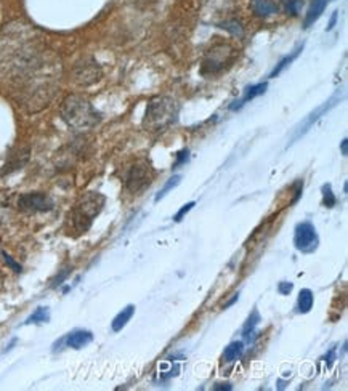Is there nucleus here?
<instances>
[{
  "label": "nucleus",
  "mask_w": 348,
  "mask_h": 391,
  "mask_svg": "<svg viewBox=\"0 0 348 391\" xmlns=\"http://www.w3.org/2000/svg\"><path fill=\"white\" fill-rule=\"evenodd\" d=\"M180 106L174 98L170 97H157L152 98L146 106L143 128L146 132H164L170 125H174L179 119Z\"/></svg>",
  "instance_id": "f257e3e1"
},
{
  "label": "nucleus",
  "mask_w": 348,
  "mask_h": 391,
  "mask_svg": "<svg viewBox=\"0 0 348 391\" xmlns=\"http://www.w3.org/2000/svg\"><path fill=\"white\" fill-rule=\"evenodd\" d=\"M61 116L64 122L76 130H87V128L95 127L102 119L92 103L79 95H71L63 101Z\"/></svg>",
  "instance_id": "f03ea898"
},
{
  "label": "nucleus",
  "mask_w": 348,
  "mask_h": 391,
  "mask_svg": "<svg viewBox=\"0 0 348 391\" xmlns=\"http://www.w3.org/2000/svg\"><path fill=\"white\" fill-rule=\"evenodd\" d=\"M104 196L100 192H87L76 202V206L71 212V220H73L74 230L79 235H84L93 223V220L98 217V213L102 212L104 207Z\"/></svg>",
  "instance_id": "7ed1b4c3"
},
{
  "label": "nucleus",
  "mask_w": 348,
  "mask_h": 391,
  "mask_svg": "<svg viewBox=\"0 0 348 391\" xmlns=\"http://www.w3.org/2000/svg\"><path fill=\"white\" fill-rule=\"evenodd\" d=\"M151 180H152L151 166L148 162H138V164H135L127 173L126 188L131 192H140L143 191L146 186H150Z\"/></svg>",
  "instance_id": "20e7f679"
},
{
  "label": "nucleus",
  "mask_w": 348,
  "mask_h": 391,
  "mask_svg": "<svg viewBox=\"0 0 348 391\" xmlns=\"http://www.w3.org/2000/svg\"><path fill=\"white\" fill-rule=\"evenodd\" d=\"M318 242H320V239H318L315 226L311 225L310 221H302V223H299L296 226V232H294V244H296V249L300 250V252H305V254L313 252V250H316L318 247Z\"/></svg>",
  "instance_id": "39448f33"
},
{
  "label": "nucleus",
  "mask_w": 348,
  "mask_h": 391,
  "mask_svg": "<svg viewBox=\"0 0 348 391\" xmlns=\"http://www.w3.org/2000/svg\"><path fill=\"white\" fill-rule=\"evenodd\" d=\"M53 207H55V204L50 199V196L44 194V192H28V194H23L18 199V209L21 212H50Z\"/></svg>",
  "instance_id": "423d86ee"
},
{
  "label": "nucleus",
  "mask_w": 348,
  "mask_h": 391,
  "mask_svg": "<svg viewBox=\"0 0 348 391\" xmlns=\"http://www.w3.org/2000/svg\"><path fill=\"white\" fill-rule=\"evenodd\" d=\"M232 49L228 45H217L212 49L208 55H205V60L203 63V73H218L225 68V63H228L229 58H232Z\"/></svg>",
  "instance_id": "0eeeda50"
},
{
  "label": "nucleus",
  "mask_w": 348,
  "mask_h": 391,
  "mask_svg": "<svg viewBox=\"0 0 348 391\" xmlns=\"http://www.w3.org/2000/svg\"><path fill=\"white\" fill-rule=\"evenodd\" d=\"M100 68L97 66L95 61H88L85 64H79L78 69H76V77L80 84L88 85V84H93L97 82L100 79Z\"/></svg>",
  "instance_id": "6e6552de"
},
{
  "label": "nucleus",
  "mask_w": 348,
  "mask_h": 391,
  "mask_svg": "<svg viewBox=\"0 0 348 391\" xmlns=\"http://www.w3.org/2000/svg\"><path fill=\"white\" fill-rule=\"evenodd\" d=\"M337 101H339V98H337V97H334L332 100H329L328 103H324L321 108H318L316 113H311V114H310V118L304 122V125H300V128L297 130L296 138L305 135V133L310 130V127L313 125L316 120H320V119H321V116H323V114H326L328 111H331L334 106H337ZM296 138H294V139H296Z\"/></svg>",
  "instance_id": "1a4fd4ad"
},
{
  "label": "nucleus",
  "mask_w": 348,
  "mask_h": 391,
  "mask_svg": "<svg viewBox=\"0 0 348 391\" xmlns=\"http://www.w3.org/2000/svg\"><path fill=\"white\" fill-rule=\"evenodd\" d=\"M92 340H93V334L88 330H74L71 332L68 337L63 338V342L66 343V347L74 349H80L87 347Z\"/></svg>",
  "instance_id": "9d476101"
},
{
  "label": "nucleus",
  "mask_w": 348,
  "mask_h": 391,
  "mask_svg": "<svg viewBox=\"0 0 348 391\" xmlns=\"http://www.w3.org/2000/svg\"><path fill=\"white\" fill-rule=\"evenodd\" d=\"M267 84H257V85H252V87H249V89H247V92H246V95L243 97V100H239V101H236L234 104H232V106H229V109L232 111H236V109H241L244 106L246 103H249L251 100H253V98H257V97H260V95H263L265 92H267Z\"/></svg>",
  "instance_id": "9b49d317"
},
{
  "label": "nucleus",
  "mask_w": 348,
  "mask_h": 391,
  "mask_svg": "<svg viewBox=\"0 0 348 391\" xmlns=\"http://www.w3.org/2000/svg\"><path fill=\"white\" fill-rule=\"evenodd\" d=\"M258 324H260V314H258L257 309H253L243 328V337L247 343H253V340H256V328Z\"/></svg>",
  "instance_id": "f8f14e48"
},
{
  "label": "nucleus",
  "mask_w": 348,
  "mask_h": 391,
  "mask_svg": "<svg viewBox=\"0 0 348 391\" xmlns=\"http://www.w3.org/2000/svg\"><path fill=\"white\" fill-rule=\"evenodd\" d=\"M252 10L257 16H270L278 11V7L271 0H252Z\"/></svg>",
  "instance_id": "ddd939ff"
},
{
  "label": "nucleus",
  "mask_w": 348,
  "mask_h": 391,
  "mask_svg": "<svg viewBox=\"0 0 348 391\" xmlns=\"http://www.w3.org/2000/svg\"><path fill=\"white\" fill-rule=\"evenodd\" d=\"M326 5H328V0H315V2L311 4V7H310L308 13H306V18H305V27H310L315 21L320 20V16L323 15V11H324V8H326Z\"/></svg>",
  "instance_id": "4468645a"
},
{
  "label": "nucleus",
  "mask_w": 348,
  "mask_h": 391,
  "mask_svg": "<svg viewBox=\"0 0 348 391\" xmlns=\"http://www.w3.org/2000/svg\"><path fill=\"white\" fill-rule=\"evenodd\" d=\"M133 313H135V306H133V305H128V306L124 308L122 311L114 318L113 324H111V328H113V330H114V332H119V330H122L124 328H126L128 321L132 319Z\"/></svg>",
  "instance_id": "2eb2a0df"
},
{
  "label": "nucleus",
  "mask_w": 348,
  "mask_h": 391,
  "mask_svg": "<svg viewBox=\"0 0 348 391\" xmlns=\"http://www.w3.org/2000/svg\"><path fill=\"white\" fill-rule=\"evenodd\" d=\"M244 343L243 342H233L225 348V353H223V359L225 363H234V361L241 359V356L244 354Z\"/></svg>",
  "instance_id": "dca6fc26"
},
{
  "label": "nucleus",
  "mask_w": 348,
  "mask_h": 391,
  "mask_svg": "<svg viewBox=\"0 0 348 391\" xmlns=\"http://www.w3.org/2000/svg\"><path fill=\"white\" fill-rule=\"evenodd\" d=\"M313 292L310 289H302L299 294V302H297V308H299V313L306 314L311 311V308H313Z\"/></svg>",
  "instance_id": "f3484780"
},
{
  "label": "nucleus",
  "mask_w": 348,
  "mask_h": 391,
  "mask_svg": "<svg viewBox=\"0 0 348 391\" xmlns=\"http://www.w3.org/2000/svg\"><path fill=\"white\" fill-rule=\"evenodd\" d=\"M302 50H304V45H302V46H299V49H297L296 51H292V54L289 55V56L282 58V60H281L278 64H276V68L273 69V73L270 74V77H271V79H275L276 75H280V74H281L282 71H284V69L289 66V64H291L294 60H296V58L300 55V51H302Z\"/></svg>",
  "instance_id": "a211bd4d"
},
{
  "label": "nucleus",
  "mask_w": 348,
  "mask_h": 391,
  "mask_svg": "<svg viewBox=\"0 0 348 391\" xmlns=\"http://www.w3.org/2000/svg\"><path fill=\"white\" fill-rule=\"evenodd\" d=\"M50 319V309L47 306H39L35 311L26 319L25 324H42V323H49Z\"/></svg>",
  "instance_id": "6ab92c4d"
},
{
  "label": "nucleus",
  "mask_w": 348,
  "mask_h": 391,
  "mask_svg": "<svg viewBox=\"0 0 348 391\" xmlns=\"http://www.w3.org/2000/svg\"><path fill=\"white\" fill-rule=\"evenodd\" d=\"M180 182H181V177H180V175H175V177L170 178L169 182H167L166 185H164V188H162L161 191H159L157 194H156V197H155V202H159L161 199H164V197H166L170 191L175 190L176 186L180 185Z\"/></svg>",
  "instance_id": "aec40b11"
},
{
  "label": "nucleus",
  "mask_w": 348,
  "mask_h": 391,
  "mask_svg": "<svg viewBox=\"0 0 348 391\" xmlns=\"http://www.w3.org/2000/svg\"><path fill=\"white\" fill-rule=\"evenodd\" d=\"M323 204H324V207H328V209H332L335 204H337V199H335L331 185L323 186Z\"/></svg>",
  "instance_id": "412c9836"
},
{
  "label": "nucleus",
  "mask_w": 348,
  "mask_h": 391,
  "mask_svg": "<svg viewBox=\"0 0 348 391\" xmlns=\"http://www.w3.org/2000/svg\"><path fill=\"white\" fill-rule=\"evenodd\" d=\"M194 206H196V202H188V204H185V206H183L179 212L175 213V217H174V221H176V223H180V221L185 218V215H188L191 212V210L194 209Z\"/></svg>",
  "instance_id": "4be33fe9"
},
{
  "label": "nucleus",
  "mask_w": 348,
  "mask_h": 391,
  "mask_svg": "<svg viewBox=\"0 0 348 391\" xmlns=\"http://www.w3.org/2000/svg\"><path fill=\"white\" fill-rule=\"evenodd\" d=\"M223 29H227V31H229L232 34H234V36H243V27H241V25L238 21H229V23H223V25L220 26Z\"/></svg>",
  "instance_id": "5701e85b"
},
{
  "label": "nucleus",
  "mask_w": 348,
  "mask_h": 391,
  "mask_svg": "<svg viewBox=\"0 0 348 391\" xmlns=\"http://www.w3.org/2000/svg\"><path fill=\"white\" fill-rule=\"evenodd\" d=\"M300 5H302V0H287V2H286V10L291 15L296 16L299 13Z\"/></svg>",
  "instance_id": "b1692460"
},
{
  "label": "nucleus",
  "mask_w": 348,
  "mask_h": 391,
  "mask_svg": "<svg viewBox=\"0 0 348 391\" xmlns=\"http://www.w3.org/2000/svg\"><path fill=\"white\" fill-rule=\"evenodd\" d=\"M292 289H294L292 283H280L278 285V292L281 295H289L292 292Z\"/></svg>",
  "instance_id": "393cba45"
},
{
  "label": "nucleus",
  "mask_w": 348,
  "mask_h": 391,
  "mask_svg": "<svg viewBox=\"0 0 348 391\" xmlns=\"http://www.w3.org/2000/svg\"><path fill=\"white\" fill-rule=\"evenodd\" d=\"M2 255H4V260H5V261H7V263H8L10 266H11V270H13V271H16V273H21V266H20V265H18V263H16V261H13V260H11V256H10V255H7V254H5V252H2Z\"/></svg>",
  "instance_id": "a878e982"
},
{
  "label": "nucleus",
  "mask_w": 348,
  "mask_h": 391,
  "mask_svg": "<svg viewBox=\"0 0 348 391\" xmlns=\"http://www.w3.org/2000/svg\"><path fill=\"white\" fill-rule=\"evenodd\" d=\"M188 161V149L186 151H181V153H179V159H176L175 162V167H179L181 164H185V162Z\"/></svg>",
  "instance_id": "bb28decb"
},
{
  "label": "nucleus",
  "mask_w": 348,
  "mask_h": 391,
  "mask_svg": "<svg viewBox=\"0 0 348 391\" xmlns=\"http://www.w3.org/2000/svg\"><path fill=\"white\" fill-rule=\"evenodd\" d=\"M68 274H69V270H64V271H63V273L60 274V276H58V278L55 279V281H53V284H52V287H56V285H60V284H61V283L64 281V278H66V276H68Z\"/></svg>",
  "instance_id": "cd10ccee"
},
{
  "label": "nucleus",
  "mask_w": 348,
  "mask_h": 391,
  "mask_svg": "<svg viewBox=\"0 0 348 391\" xmlns=\"http://www.w3.org/2000/svg\"><path fill=\"white\" fill-rule=\"evenodd\" d=\"M334 359H335V348H332L331 352H329L326 356H324V361H326L328 367L334 363Z\"/></svg>",
  "instance_id": "c85d7f7f"
},
{
  "label": "nucleus",
  "mask_w": 348,
  "mask_h": 391,
  "mask_svg": "<svg viewBox=\"0 0 348 391\" xmlns=\"http://www.w3.org/2000/svg\"><path fill=\"white\" fill-rule=\"evenodd\" d=\"M296 186H297V190H296V197H294V201H292L294 204H296V202H297V201L300 199V196H302V190H304V183H302V182H299V183H297Z\"/></svg>",
  "instance_id": "c756f323"
},
{
  "label": "nucleus",
  "mask_w": 348,
  "mask_h": 391,
  "mask_svg": "<svg viewBox=\"0 0 348 391\" xmlns=\"http://www.w3.org/2000/svg\"><path fill=\"white\" fill-rule=\"evenodd\" d=\"M214 390H227V391H229V390H233V387L229 383H215V387H214Z\"/></svg>",
  "instance_id": "7c9ffc66"
},
{
  "label": "nucleus",
  "mask_w": 348,
  "mask_h": 391,
  "mask_svg": "<svg viewBox=\"0 0 348 391\" xmlns=\"http://www.w3.org/2000/svg\"><path fill=\"white\" fill-rule=\"evenodd\" d=\"M340 149H342V154H344V156L348 154V142H347V139H344V142H342Z\"/></svg>",
  "instance_id": "2f4dec72"
},
{
  "label": "nucleus",
  "mask_w": 348,
  "mask_h": 391,
  "mask_svg": "<svg viewBox=\"0 0 348 391\" xmlns=\"http://www.w3.org/2000/svg\"><path fill=\"white\" fill-rule=\"evenodd\" d=\"M335 21H337V11L332 15V18H331V23H329V26H328V31H331V29L335 26Z\"/></svg>",
  "instance_id": "473e14b6"
},
{
  "label": "nucleus",
  "mask_w": 348,
  "mask_h": 391,
  "mask_svg": "<svg viewBox=\"0 0 348 391\" xmlns=\"http://www.w3.org/2000/svg\"><path fill=\"white\" fill-rule=\"evenodd\" d=\"M238 299H239V294H236V295L233 297V299H232V300H229V302L227 303V305H225V306H223V308H225V309H227L228 306H232V305H233V303H234V302H238Z\"/></svg>",
  "instance_id": "72a5a7b5"
}]
</instances>
